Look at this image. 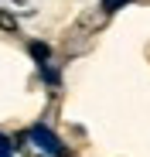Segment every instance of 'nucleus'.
Masks as SVG:
<instances>
[{
  "label": "nucleus",
  "instance_id": "1",
  "mask_svg": "<svg viewBox=\"0 0 150 157\" xmlns=\"http://www.w3.org/2000/svg\"><path fill=\"white\" fill-rule=\"evenodd\" d=\"M28 137H31V144H34V147H41L44 154H51V157H65V144H62V140H58V137H55L44 123L31 126V130H28Z\"/></svg>",
  "mask_w": 150,
  "mask_h": 157
},
{
  "label": "nucleus",
  "instance_id": "2",
  "mask_svg": "<svg viewBox=\"0 0 150 157\" xmlns=\"http://www.w3.org/2000/svg\"><path fill=\"white\" fill-rule=\"evenodd\" d=\"M28 48H31V55H34L38 62H44V58H48V44H41V41H31Z\"/></svg>",
  "mask_w": 150,
  "mask_h": 157
},
{
  "label": "nucleus",
  "instance_id": "3",
  "mask_svg": "<svg viewBox=\"0 0 150 157\" xmlns=\"http://www.w3.org/2000/svg\"><path fill=\"white\" fill-rule=\"evenodd\" d=\"M123 4H126V0H103V10L109 14V10H116V7H123Z\"/></svg>",
  "mask_w": 150,
  "mask_h": 157
},
{
  "label": "nucleus",
  "instance_id": "4",
  "mask_svg": "<svg viewBox=\"0 0 150 157\" xmlns=\"http://www.w3.org/2000/svg\"><path fill=\"white\" fill-rule=\"evenodd\" d=\"M0 157H10V144H0Z\"/></svg>",
  "mask_w": 150,
  "mask_h": 157
}]
</instances>
